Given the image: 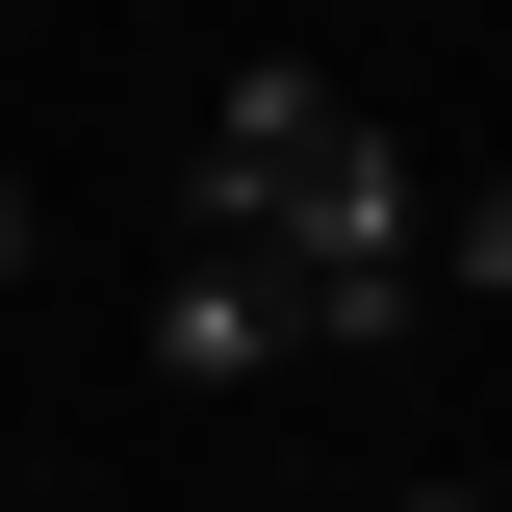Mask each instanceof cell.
<instances>
[{"mask_svg": "<svg viewBox=\"0 0 512 512\" xmlns=\"http://www.w3.org/2000/svg\"><path fill=\"white\" fill-rule=\"evenodd\" d=\"M26 256H52V205H26V180H0V308H26Z\"/></svg>", "mask_w": 512, "mask_h": 512, "instance_id": "5", "label": "cell"}, {"mask_svg": "<svg viewBox=\"0 0 512 512\" xmlns=\"http://www.w3.org/2000/svg\"><path fill=\"white\" fill-rule=\"evenodd\" d=\"M410 512H512V461H410Z\"/></svg>", "mask_w": 512, "mask_h": 512, "instance_id": "4", "label": "cell"}, {"mask_svg": "<svg viewBox=\"0 0 512 512\" xmlns=\"http://www.w3.org/2000/svg\"><path fill=\"white\" fill-rule=\"evenodd\" d=\"M154 359H180V384H282V359H308L282 256H180V282H154Z\"/></svg>", "mask_w": 512, "mask_h": 512, "instance_id": "2", "label": "cell"}, {"mask_svg": "<svg viewBox=\"0 0 512 512\" xmlns=\"http://www.w3.org/2000/svg\"><path fill=\"white\" fill-rule=\"evenodd\" d=\"M410 231H436V180H410L333 77L308 52H231V103H205V154H180V256H282L308 359H410V333H436Z\"/></svg>", "mask_w": 512, "mask_h": 512, "instance_id": "1", "label": "cell"}, {"mask_svg": "<svg viewBox=\"0 0 512 512\" xmlns=\"http://www.w3.org/2000/svg\"><path fill=\"white\" fill-rule=\"evenodd\" d=\"M410 282H436V308H487V333H512V180H436V231H410Z\"/></svg>", "mask_w": 512, "mask_h": 512, "instance_id": "3", "label": "cell"}]
</instances>
